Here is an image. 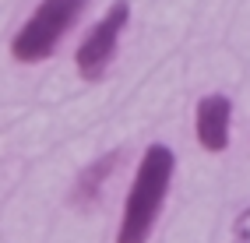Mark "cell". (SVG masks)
<instances>
[{
  "instance_id": "3957f363",
  "label": "cell",
  "mask_w": 250,
  "mask_h": 243,
  "mask_svg": "<svg viewBox=\"0 0 250 243\" xmlns=\"http://www.w3.org/2000/svg\"><path fill=\"white\" fill-rule=\"evenodd\" d=\"M130 21V7H127V0H116V4L99 18L92 28H88V36L81 39L78 46V74L85 78V81H99L106 71H109V63L116 57V50H120V36H124V28Z\"/></svg>"
},
{
  "instance_id": "7a4b0ae2",
  "label": "cell",
  "mask_w": 250,
  "mask_h": 243,
  "mask_svg": "<svg viewBox=\"0 0 250 243\" xmlns=\"http://www.w3.org/2000/svg\"><path fill=\"white\" fill-rule=\"evenodd\" d=\"M88 0H42L36 14L14 32L11 53L21 63H39L60 46V39L78 25V18L85 14Z\"/></svg>"
},
{
  "instance_id": "5b68a950",
  "label": "cell",
  "mask_w": 250,
  "mask_h": 243,
  "mask_svg": "<svg viewBox=\"0 0 250 243\" xmlns=\"http://www.w3.org/2000/svg\"><path fill=\"white\" fill-rule=\"evenodd\" d=\"M120 159H124L120 152H109V155L95 159L92 166H85V169H81L78 183H74V201H81V204L95 201V198H99V190H103V183L109 180V173L116 169V162H120Z\"/></svg>"
},
{
  "instance_id": "277c9868",
  "label": "cell",
  "mask_w": 250,
  "mask_h": 243,
  "mask_svg": "<svg viewBox=\"0 0 250 243\" xmlns=\"http://www.w3.org/2000/svg\"><path fill=\"white\" fill-rule=\"evenodd\" d=\"M194 131L208 152H226L232 131V102L226 95H205L194 113Z\"/></svg>"
},
{
  "instance_id": "6da1fadb",
  "label": "cell",
  "mask_w": 250,
  "mask_h": 243,
  "mask_svg": "<svg viewBox=\"0 0 250 243\" xmlns=\"http://www.w3.org/2000/svg\"><path fill=\"white\" fill-rule=\"evenodd\" d=\"M173 169H176V155L166 144H148V152L141 155V166L134 173V183L127 190L116 243H148V236L159 222L162 201L169 194Z\"/></svg>"
},
{
  "instance_id": "8992f818",
  "label": "cell",
  "mask_w": 250,
  "mask_h": 243,
  "mask_svg": "<svg viewBox=\"0 0 250 243\" xmlns=\"http://www.w3.org/2000/svg\"><path fill=\"white\" fill-rule=\"evenodd\" d=\"M232 243H250V208H243L232 222Z\"/></svg>"
}]
</instances>
